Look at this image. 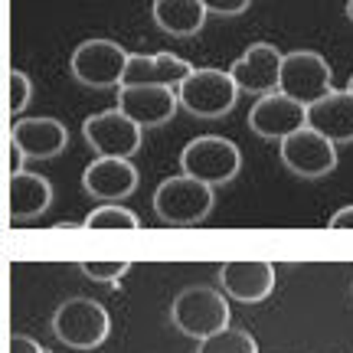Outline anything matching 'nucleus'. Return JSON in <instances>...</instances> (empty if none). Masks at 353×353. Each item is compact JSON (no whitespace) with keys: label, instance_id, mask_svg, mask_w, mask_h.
I'll list each match as a JSON object with an SVG mask.
<instances>
[{"label":"nucleus","instance_id":"nucleus-12","mask_svg":"<svg viewBox=\"0 0 353 353\" xmlns=\"http://www.w3.org/2000/svg\"><path fill=\"white\" fill-rule=\"evenodd\" d=\"M176 108V92L167 85H118V112L141 128L167 125Z\"/></svg>","mask_w":353,"mask_h":353},{"label":"nucleus","instance_id":"nucleus-26","mask_svg":"<svg viewBox=\"0 0 353 353\" xmlns=\"http://www.w3.org/2000/svg\"><path fill=\"white\" fill-rule=\"evenodd\" d=\"M330 229H353V203L350 206H343V210H337V213L330 216Z\"/></svg>","mask_w":353,"mask_h":353},{"label":"nucleus","instance_id":"nucleus-24","mask_svg":"<svg viewBox=\"0 0 353 353\" xmlns=\"http://www.w3.org/2000/svg\"><path fill=\"white\" fill-rule=\"evenodd\" d=\"M206 13H216V17H239V13L249 10L252 0H200Z\"/></svg>","mask_w":353,"mask_h":353},{"label":"nucleus","instance_id":"nucleus-3","mask_svg":"<svg viewBox=\"0 0 353 353\" xmlns=\"http://www.w3.org/2000/svg\"><path fill=\"white\" fill-rule=\"evenodd\" d=\"M180 167L183 174L200 180V183H210V187H223V183H232L242 170V151L236 141L219 138V134H200L193 138L180 154Z\"/></svg>","mask_w":353,"mask_h":353},{"label":"nucleus","instance_id":"nucleus-19","mask_svg":"<svg viewBox=\"0 0 353 353\" xmlns=\"http://www.w3.org/2000/svg\"><path fill=\"white\" fill-rule=\"evenodd\" d=\"M154 23L164 30L167 37L187 39L196 37L206 23V7L200 0H154Z\"/></svg>","mask_w":353,"mask_h":353},{"label":"nucleus","instance_id":"nucleus-21","mask_svg":"<svg viewBox=\"0 0 353 353\" xmlns=\"http://www.w3.org/2000/svg\"><path fill=\"white\" fill-rule=\"evenodd\" d=\"M85 229H138L141 219L134 210H128L121 203H99L92 213L85 216Z\"/></svg>","mask_w":353,"mask_h":353},{"label":"nucleus","instance_id":"nucleus-13","mask_svg":"<svg viewBox=\"0 0 353 353\" xmlns=\"http://www.w3.org/2000/svg\"><path fill=\"white\" fill-rule=\"evenodd\" d=\"M10 144L26 161H52L65 151L69 131L59 118H17L10 125Z\"/></svg>","mask_w":353,"mask_h":353},{"label":"nucleus","instance_id":"nucleus-10","mask_svg":"<svg viewBox=\"0 0 353 353\" xmlns=\"http://www.w3.org/2000/svg\"><path fill=\"white\" fill-rule=\"evenodd\" d=\"M307 125V105L288 99L285 92H268V95H259V101L249 112V128H252L259 138L268 141H281L301 131Z\"/></svg>","mask_w":353,"mask_h":353},{"label":"nucleus","instance_id":"nucleus-27","mask_svg":"<svg viewBox=\"0 0 353 353\" xmlns=\"http://www.w3.org/2000/svg\"><path fill=\"white\" fill-rule=\"evenodd\" d=\"M23 161H26V157L10 144V170H13V174H17V170H23Z\"/></svg>","mask_w":353,"mask_h":353},{"label":"nucleus","instance_id":"nucleus-23","mask_svg":"<svg viewBox=\"0 0 353 353\" xmlns=\"http://www.w3.org/2000/svg\"><path fill=\"white\" fill-rule=\"evenodd\" d=\"M33 99V82L23 69H10V112L20 114Z\"/></svg>","mask_w":353,"mask_h":353},{"label":"nucleus","instance_id":"nucleus-8","mask_svg":"<svg viewBox=\"0 0 353 353\" xmlns=\"http://www.w3.org/2000/svg\"><path fill=\"white\" fill-rule=\"evenodd\" d=\"M82 134H85L88 148L99 154V157H125V161H131L141 151L144 128L134 125L118 108H112V112L88 114L85 125H82Z\"/></svg>","mask_w":353,"mask_h":353},{"label":"nucleus","instance_id":"nucleus-2","mask_svg":"<svg viewBox=\"0 0 353 353\" xmlns=\"http://www.w3.org/2000/svg\"><path fill=\"white\" fill-rule=\"evenodd\" d=\"M52 334L69 350H99L112 334V314L95 298H69L52 314Z\"/></svg>","mask_w":353,"mask_h":353},{"label":"nucleus","instance_id":"nucleus-5","mask_svg":"<svg viewBox=\"0 0 353 353\" xmlns=\"http://www.w3.org/2000/svg\"><path fill=\"white\" fill-rule=\"evenodd\" d=\"M170 321L180 334L187 337H210L216 330L229 327V301L226 294H219L216 288H206V285H193V288H183L170 304Z\"/></svg>","mask_w":353,"mask_h":353},{"label":"nucleus","instance_id":"nucleus-7","mask_svg":"<svg viewBox=\"0 0 353 353\" xmlns=\"http://www.w3.org/2000/svg\"><path fill=\"white\" fill-rule=\"evenodd\" d=\"M334 88V72L327 59L314 50H294L281 56V72H278V92H285L288 99L311 105L324 99Z\"/></svg>","mask_w":353,"mask_h":353},{"label":"nucleus","instance_id":"nucleus-17","mask_svg":"<svg viewBox=\"0 0 353 353\" xmlns=\"http://www.w3.org/2000/svg\"><path fill=\"white\" fill-rule=\"evenodd\" d=\"M190 72H193V65H190L187 59L174 56V52H141V56H128L121 85H167V88H176Z\"/></svg>","mask_w":353,"mask_h":353},{"label":"nucleus","instance_id":"nucleus-4","mask_svg":"<svg viewBox=\"0 0 353 353\" xmlns=\"http://www.w3.org/2000/svg\"><path fill=\"white\" fill-rule=\"evenodd\" d=\"M174 92H176V105L183 112H190L193 118H223L239 101L236 79L223 72V69H193Z\"/></svg>","mask_w":353,"mask_h":353},{"label":"nucleus","instance_id":"nucleus-11","mask_svg":"<svg viewBox=\"0 0 353 353\" xmlns=\"http://www.w3.org/2000/svg\"><path fill=\"white\" fill-rule=\"evenodd\" d=\"M219 288L232 301L259 304L275 291V268L265 259H232L219 268Z\"/></svg>","mask_w":353,"mask_h":353},{"label":"nucleus","instance_id":"nucleus-25","mask_svg":"<svg viewBox=\"0 0 353 353\" xmlns=\"http://www.w3.org/2000/svg\"><path fill=\"white\" fill-rule=\"evenodd\" d=\"M10 353H43V347H39V341H33L30 334H13L10 337Z\"/></svg>","mask_w":353,"mask_h":353},{"label":"nucleus","instance_id":"nucleus-6","mask_svg":"<svg viewBox=\"0 0 353 353\" xmlns=\"http://www.w3.org/2000/svg\"><path fill=\"white\" fill-rule=\"evenodd\" d=\"M128 52L121 43L114 39H85L79 43L72 59H69V72L79 85L88 88H118L125 79Z\"/></svg>","mask_w":353,"mask_h":353},{"label":"nucleus","instance_id":"nucleus-28","mask_svg":"<svg viewBox=\"0 0 353 353\" xmlns=\"http://www.w3.org/2000/svg\"><path fill=\"white\" fill-rule=\"evenodd\" d=\"M347 17H350V20H353V0H350V3H347Z\"/></svg>","mask_w":353,"mask_h":353},{"label":"nucleus","instance_id":"nucleus-16","mask_svg":"<svg viewBox=\"0 0 353 353\" xmlns=\"http://www.w3.org/2000/svg\"><path fill=\"white\" fill-rule=\"evenodd\" d=\"M307 128L334 144L353 141V95L347 88H330L324 99L307 105Z\"/></svg>","mask_w":353,"mask_h":353},{"label":"nucleus","instance_id":"nucleus-20","mask_svg":"<svg viewBox=\"0 0 353 353\" xmlns=\"http://www.w3.org/2000/svg\"><path fill=\"white\" fill-rule=\"evenodd\" d=\"M196 353H259V343L252 341V334L242 327H223L203 337Z\"/></svg>","mask_w":353,"mask_h":353},{"label":"nucleus","instance_id":"nucleus-15","mask_svg":"<svg viewBox=\"0 0 353 353\" xmlns=\"http://www.w3.org/2000/svg\"><path fill=\"white\" fill-rule=\"evenodd\" d=\"M138 167L125 157H95L82 174V187L92 200L118 203L138 190Z\"/></svg>","mask_w":353,"mask_h":353},{"label":"nucleus","instance_id":"nucleus-18","mask_svg":"<svg viewBox=\"0 0 353 353\" xmlns=\"http://www.w3.org/2000/svg\"><path fill=\"white\" fill-rule=\"evenodd\" d=\"M52 206V183L43 174L17 170L10 174V216L13 226L33 223Z\"/></svg>","mask_w":353,"mask_h":353},{"label":"nucleus","instance_id":"nucleus-1","mask_svg":"<svg viewBox=\"0 0 353 353\" xmlns=\"http://www.w3.org/2000/svg\"><path fill=\"white\" fill-rule=\"evenodd\" d=\"M216 206V193L210 183H200L187 174L167 176L154 190V213L161 223L174 229L200 226L203 219H210Z\"/></svg>","mask_w":353,"mask_h":353},{"label":"nucleus","instance_id":"nucleus-9","mask_svg":"<svg viewBox=\"0 0 353 353\" xmlns=\"http://www.w3.org/2000/svg\"><path fill=\"white\" fill-rule=\"evenodd\" d=\"M281 161L291 174L317 180V176H327L337 167V144L304 125L301 131L281 138Z\"/></svg>","mask_w":353,"mask_h":353},{"label":"nucleus","instance_id":"nucleus-29","mask_svg":"<svg viewBox=\"0 0 353 353\" xmlns=\"http://www.w3.org/2000/svg\"><path fill=\"white\" fill-rule=\"evenodd\" d=\"M347 92H350V95H353V79H350V85H347Z\"/></svg>","mask_w":353,"mask_h":353},{"label":"nucleus","instance_id":"nucleus-14","mask_svg":"<svg viewBox=\"0 0 353 353\" xmlns=\"http://www.w3.org/2000/svg\"><path fill=\"white\" fill-rule=\"evenodd\" d=\"M281 56H285V52L278 50V46H272V43H252L236 63L229 65L226 72L236 79L239 92H249V95H268V92H275L278 88Z\"/></svg>","mask_w":353,"mask_h":353},{"label":"nucleus","instance_id":"nucleus-22","mask_svg":"<svg viewBox=\"0 0 353 353\" xmlns=\"http://www.w3.org/2000/svg\"><path fill=\"white\" fill-rule=\"evenodd\" d=\"M82 275L92 281H105V285H118L121 278L131 272V262H79Z\"/></svg>","mask_w":353,"mask_h":353}]
</instances>
